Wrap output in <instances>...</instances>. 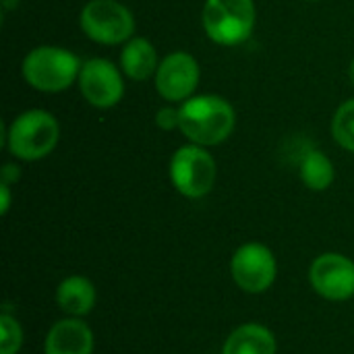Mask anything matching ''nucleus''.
Here are the masks:
<instances>
[{"label": "nucleus", "instance_id": "1", "mask_svg": "<svg viewBox=\"0 0 354 354\" xmlns=\"http://www.w3.org/2000/svg\"><path fill=\"white\" fill-rule=\"evenodd\" d=\"M178 110L180 133L189 139V143H197L201 147L224 143L236 127V112L222 95L195 93L193 97L185 100Z\"/></svg>", "mask_w": 354, "mask_h": 354}, {"label": "nucleus", "instance_id": "2", "mask_svg": "<svg viewBox=\"0 0 354 354\" xmlns=\"http://www.w3.org/2000/svg\"><path fill=\"white\" fill-rule=\"evenodd\" d=\"M60 139L56 116L41 108H29L17 114L4 131V143L12 158L21 162H37L50 156Z\"/></svg>", "mask_w": 354, "mask_h": 354}, {"label": "nucleus", "instance_id": "3", "mask_svg": "<svg viewBox=\"0 0 354 354\" xmlns=\"http://www.w3.org/2000/svg\"><path fill=\"white\" fill-rule=\"evenodd\" d=\"M81 58L62 46H37L29 50L21 62L25 83L41 93H58L77 83L81 73Z\"/></svg>", "mask_w": 354, "mask_h": 354}, {"label": "nucleus", "instance_id": "4", "mask_svg": "<svg viewBox=\"0 0 354 354\" xmlns=\"http://www.w3.org/2000/svg\"><path fill=\"white\" fill-rule=\"evenodd\" d=\"M253 0H205L201 25L205 35L218 46H241L255 29Z\"/></svg>", "mask_w": 354, "mask_h": 354}, {"label": "nucleus", "instance_id": "5", "mask_svg": "<svg viewBox=\"0 0 354 354\" xmlns=\"http://www.w3.org/2000/svg\"><path fill=\"white\" fill-rule=\"evenodd\" d=\"M172 187L187 199H201L212 193L218 176V166L207 147L197 143L180 145L170 158Z\"/></svg>", "mask_w": 354, "mask_h": 354}, {"label": "nucleus", "instance_id": "6", "mask_svg": "<svg viewBox=\"0 0 354 354\" xmlns=\"http://www.w3.org/2000/svg\"><path fill=\"white\" fill-rule=\"evenodd\" d=\"M81 31L95 44L116 46L135 37V17L118 0H89L79 15Z\"/></svg>", "mask_w": 354, "mask_h": 354}, {"label": "nucleus", "instance_id": "7", "mask_svg": "<svg viewBox=\"0 0 354 354\" xmlns=\"http://www.w3.org/2000/svg\"><path fill=\"white\" fill-rule=\"evenodd\" d=\"M230 274L234 284L247 295H263L278 276V261L270 247L251 241L241 245L230 259Z\"/></svg>", "mask_w": 354, "mask_h": 354}, {"label": "nucleus", "instance_id": "8", "mask_svg": "<svg viewBox=\"0 0 354 354\" xmlns=\"http://www.w3.org/2000/svg\"><path fill=\"white\" fill-rule=\"evenodd\" d=\"M122 71L108 58H89L83 62L77 85L83 100L100 110L114 108L124 95Z\"/></svg>", "mask_w": 354, "mask_h": 354}, {"label": "nucleus", "instance_id": "9", "mask_svg": "<svg viewBox=\"0 0 354 354\" xmlns=\"http://www.w3.org/2000/svg\"><path fill=\"white\" fill-rule=\"evenodd\" d=\"M201 79L199 62L193 54L176 50L166 54L160 60L156 71V89L158 93L170 104H183L185 100L193 97Z\"/></svg>", "mask_w": 354, "mask_h": 354}, {"label": "nucleus", "instance_id": "10", "mask_svg": "<svg viewBox=\"0 0 354 354\" xmlns=\"http://www.w3.org/2000/svg\"><path fill=\"white\" fill-rule=\"evenodd\" d=\"M309 284L326 301L342 303L354 297V261L342 253H322L309 266Z\"/></svg>", "mask_w": 354, "mask_h": 354}, {"label": "nucleus", "instance_id": "11", "mask_svg": "<svg viewBox=\"0 0 354 354\" xmlns=\"http://www.w3.org/2000/svg\"><path fill=\"white\" fill-rule=\"evenodd\" d=\"M91 328L81 317L58 319L44 338V354H93Z\"/></svg>", "mask_w": 354, "mask_h": 354}, {"label": "nucleus", "instance_id": "12", "mask_svg": "<svg viewBox=\"0 0 354 354\" xmlns=\"http://www.w3.org/2000/svg\"><path fill=\"white\" fill-rule=\"evenodd\" d=\"M97 303V290L85 276H66L56 288V305L66 317H85Z\"/></svg>", "mask_w": 354, "mask_h": 354}, {"label": "nucleus", "instance_id": "13", "mask_svg": "<svg viewBox=\"0 0 354 354\" xmlns=\"http://www.w3.org/2000/svg\"><path fill=\"white\" fill-rule=\"evenodd\" d=\"M160 66V60H158V52H156V46L147 39V37H131L122 52H120V71L141 83V81H147L149 77H156V71Z\"/></svg>", "mask_w": 354, "mask_h": 354}, {"label": "nucleus", "instance_id": "14", "mask_svg": "<svg viewBox=\"0 0 354 354\" xmlns=\"http://www.w3.org/2000/svg\"><path fill=\"white\" fill-rule=\"evenodd\" d=\"M278 342L270 328L261 324H243L230 332L222 354H276Z\"/></svg>", "mask_w": 354, "mask_h": 354}, {"label": "nucleus", "instance_id": "15", "mask_svg": "<svg viewBox=\"0 0 354 354\" xmlns=\"http://www.w3.org/2000/svg\"><path fill=\"white\" fill-rule=\"evenodd\" d=\"M299 174L301 180L307 189L311 191H326L332 187L336 178V168L334 162L317 147H309L299 164Z\"/></svg>", "mask_w": 354, "mask_h": 354}, {"label": "nucleus", "instance_id": "16", "mask_svg": "<svg viewBox=\"0 0 354 354\" xmlns=\"http://www.w3.org/2000/svg\"><path fill=\"white\" fill-rule=\"evenodd\" d=\"M332 137L342 149L354 153V97L338 106L332 118Z\"/></svg>", "mask_w": 354, "mask_h": 354}, {"label": "nucleus", "instance_id": "17", "mask_svg": "<svg viewBox=\"0 0 354 354\" xmlns=\"http://www.w3.org/2000/svg\"><path fill=\"white\" fill-rule=\"evenodd\" d=\"M0 354H19L23 346V328L19 319L8 311L0 313Z\"/></svg>", "mask_w": 354, "mask_h": 354}, {"label": "nucleus", "instance_id": "18", "mask_svg": "<svg viewBox=\"0 0 354 354\" xmlns=\"http://www.w3.org/2000/svg\"><path fill=\"white\" fill-rule=\"evenodd\" d=\"M156 124L158 129L170 133V131H180V110L174 106H164L156 114Z\"/></svg>", "mask_w": 354, "mask_h": 354}, {"label": "nucleus", "instance_id": "19", "mask_svg": "<svg viewBox=\"0 0 354 354\" xmlns=\"http://www.w3.org/2000/svg\"><path fill=\"white\" fill-rule=\"evenodd\" d=\"M19 176H21L19 166H15V164H4V166H2V172H0V183H6V185L12 187V185L19 180Z\"/></svg>", "mask_w": 354, "mask_h": 354}, {"label": "nucleus", "instance_id": "20", "mask_svg": "<svg viewBox=\"0 0 354 354\" xmlns=\"http://www.w3.org/2000/svg\"><path fill=\"white\" fill-rule=\"evenodd\" d=\"M12 203V193H10V185L0 183V214L6 216Z\"/></svg>", "mask_w": 354, "mask_h": 354}, {"label": "nucleus", "instance_id": "21", "mask_svg": "<svg viewBox=\"0 0 354 354\" xmlns=\"http://www.w3.org/2000/svg\"><path fill=\"white\" fill-rule=\"evenodd\" d=\"M348 75H351V81H353V85H354V58H353V62H351V68H348Z\"/></svg>", "mask_w": 354, "mask_h": 354}, {"label": "nucleus", "instance_id": "22", "mask_svg": "<svg viewBox=\"0 0 354 354\" xmlns=\"http://www.w3.org/2000/svg\"><path fill=\"white\" fill-rule=\"evenodd\" d=\"M305 2H315V0H305Z\"/></svg>", "mask_w": 354, "mask_h": 354}]
</instances>
